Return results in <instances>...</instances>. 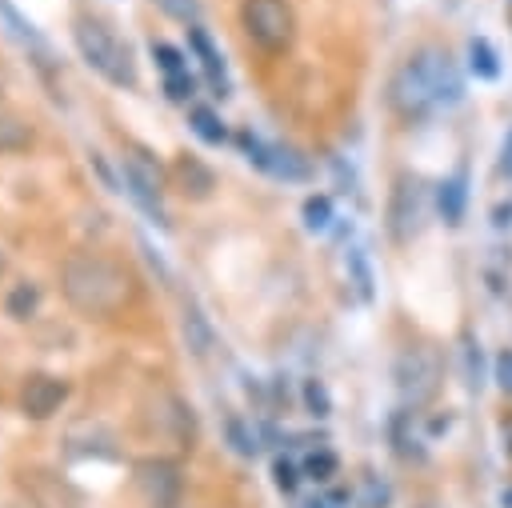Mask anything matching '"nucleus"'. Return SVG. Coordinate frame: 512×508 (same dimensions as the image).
Masks as SVG:
<instances>
[{
  "instance_id": "f257e3e1",
  "label": "nucleus",
  "mask_w": 512,
  "mask_h": 508,
  "mask_svg": "<svg viewBox=\"0 0 512 508\" xmlns=\"http://www.w3.org/2000/svg\"><path fill=\"white\" fill-rule=\"evenodd\" d=\"M64 300L92 320H108L136 300V276L104 252H72L60 268Z\"/></svg>"
},
{
  "instance_id": "f03ea898",
  "label": "nucleus",
  "mask_w": 512,
  "mask_h": 508,
  "mask_svg": "<svg viewBox=\"0 0 512 508\" xmlns=\"http://www.w3.org/2000/svg\"><path fill=\"white\" fill-rule=\"evenodd\" d=\"M456 96H460V68L436 44L408 52L396 64V72L388 76V104L408 120L428 116V112L452 104Z\"/></svg>"
},
{
  "instance_id": "7ed1b4c3",
  "label": "nucleus",
  "mask_w": 512,
  "mask_h": 508,
  "mask_svg": "<svg viewBox=\"0 0 512 508\" xmlns=\"http://www.w3.org/2000/svg\"><path fill=\"white\" fill-rule=\"evenodd\" d=\"M72 40H76V52L84 56V64L92 72H100L116 88H136V56H132L128 40L108 20L76 16L72 20Z\"/></svg>"
},
{
  "instance_id": "20e7f679",
  "label": "nucleus",
  "mask_w": 512,
  "mask_h": 508,
  "mask_svg": "<svg viewBox=\"0 0 512 508\" xmlns=\"http://www.w3.org/2000/svg\"><path fill=\"white\" fill-rule=\"evenodd\" d=\"M392 376H396L400 400L408 408H424V404L436 400V392L444 384V356H440V348L432 340H416L396 356Z\"/></svg>"
},
{
  "instance_id": "39448f33",
  "label": "nucleus",
  "mask_w": 512,
  "mask_h": 508,
  "mask_svg": "<svg viewBox=\"0 0 512 508\" xmlns=\"http://www.w3.org/2000/svg\"><path fill=\"white\" fill-rule=\"evenodd\" d=\"M240 24L248 40L260 44L264 52H288L296 40V12L288 0H244Z\"/></svg>"
},
{
  "instance_id": "423d86ee",
  "label": "nucleus",
  "mask_w": 512,
  "mask_h": 508,
  "mask_svg": "<svg viewBox=\"0 0 512 508\" xmlns=\"http://www.w3.org/2000/svg\"><path fill=\"white\" fill-rule=\"evenodd\" d=\"M428 216V184L420 176H400L388 200V232L396 244H412Z\"/></svg>"
},
{
  "instance_id": "0eeeda50",
  "label": "nucleus",
  "mask_w": 512,
  "mask_h": 508,
  "mask_svg": "<svg viewBox=\"0 0 512 508\" xmlns=\"http://www.w3.org/2000/svg\"><path fill=\"white\" fill-rule=\"evenodd\" d=\"M132 484H136V496L144 508H176L180 504V468L172 460H140L132 468Z\"/></svg>"
},
{
  "instance_id": "6e6552de",
  "label": "nucleus",
  "mask_w": 512,
  "mask_h": 508,
  "mask_svg": "<svg viewBox=\"0 0 512 508\" xmlns=\"http://www.w3.org/2000/svg\"><path fill=\"white\" fill-rule=\"evenodd\" d=\"M20 492L28 496L32 508H84V496L76 484L48 468H24L20 472Z\"/></svg>"
},
{
  "instance_id": "1a4fd4ad",
  "label": "nucleus",
  "mask_w": 512,
  "mask_h": 508,
  "mask_svg": "<svg viewBox=\"0 0 512 508\" xmlns=\"http://www.w3.org/2000/svg\"><path fill=\"white\" fill-rule=\"evenodd\" d=\"M68 400V380L52 376V372H28L20 384V412L28 420H48L60 412V404Z\"/></svg>"
},
{
  "instance_id": "9d476101",
  "label": "nucleus",
  "mask_w": 512,
  "mask_h": 508,
  "mask_svg": "<svg viewBox=\"0 0 512 508\" xmlns=\"http://www.w3.org/2000/svg\"><path fill=\"white\" fill-rule=\"evenodd\" d=\"M124 180H128V188H132V196L148 208V212H160V192H164V172H160V164L156 160H148V152H140V148H128L124 152Z\"/></svg>"
},
{
  "instance_id": "9b49d317",
  "label": "nucleus",
  "mask_w": 512,
  "mask_h": 508,
  "mask_svg": "<svg viewBox=\"0 0 512 508\" xmlns=\"http://www.w3.org/2000/svg\"><path fill=\"white\" fill-rule=\"evenodd\" d=\"M240 144L248 148V160L260 164L264 172L272 176H284V180H308V164L292 152V148H280V144H260L252 136H240Z\"/></svg>"
},
{
  "instance_id": "f8f14e48",
  "label": "nucleus",
  "mask_w": 512,
  "mask_h": 508,
  "mask_svg": "<svg viewBox=\"0 0 512 508\" xmlns=\"http://www.w3.org/2000/svg\"><path fill=\"white\" fill-rule=\"evenodd\" d=\"M172 184H176V192L180 196H188V200H204V196H212V188H216V172L204 164V160H196V156H176V164H172Z\"/></svg>"
},
{
  "instance_id": "ddd939ff",
  "label": "nucleus",
  "mask_w": 512,
  "mask_h": 508,
  "mask_svg": "<svg viewBox=\"0 0 512 508\" xmlns=\"http://www.w3.org/2000/svg\"><path fill=\"white\" fill-rule=\"evenodd\" d=\"M32 120L8 104H0V152H24L32 144Z\"/></svg>"
},
{
  "instance_id": "4468645a",
  "label": "nucleus",
  "mask_w": 512,
  "mask_h": 508,
  "mask_svg": "<svg viewBox=\"0 0 512 508\" xmlns=\"http://www.w3.org/2000/svg\"><path fill=\"white\" fill-rule=\"evenodd\" d=\"M180 332H184V344L196 352V356H208V348H212V324H208V316L188 300L184 304V316H180Z\"/></svg>"
},
{
  "instance_id": "2eb2a0df",
  "label": "nucleus",
  "mask_w": 512,
  "mask_h": 508,
  "mask_svg": "<svg viewBox=\"0 0 512 508\" xmlns=\"http://www.w3.org/2000/svg\"><path fill=\"white\" fill-rule=\"evenodd\" d=\"M188 36H192V48L200 52V64H204V72H208V80L216 84V96H224V64H220V56H216V48H212V40L192 24L188 28Z\"/></svg>"
},
{
  "instance_id": "dca6fc26",
  "label": "nucleus",
  "mask_w": 512,
  "mask_h": 508,
  "mask_svg": "<svg viewBox=\"0 0 512 508\" xmlns=\"http://www.w3.org/2000/svg\"><path fill=\"white\" fill-rule=\"evenodd\" d=\"M36 304H40V288L24 280V284H16V288L8 292V304H4V308H8L12 320H28V316L36 312Z\"/></svg>"
},
{
  "instance_id": "f3484780",
  "label": "nucleus",
  "mask_w": 512,
  "mask_h": 508,
  "mask_svg": "<svg viewBox=\"0 0 512 508\" xmlns=\"http://www.w3.org/2000/svg\"><path fill=\"white\" fill-rule=\"evenodd\" d=\"M440 212L448 224H460V216H464V180L460 176L440 184Z\"/></svg>"
},
{
  "instance_id": "a211bd4d",
  "label": "nucleus",
  "mask_w": 512,
  "mask_h": 508,
  "mask_svg": "<svg viewBox=\"0 0 512 508\" xmlns=\"http://www.w3.org/2000/svg\"><path fill=\"white\" fill-rule=\"evenodd\" d=\"M336 468H340V460H336V452H328V448H316V452H308V460H304V472H308L312 480H332Z\"/></svg>"
},
{
  "instance_id": "6ab92c4d",
  "label": "nucleus",
  "mask_w": 512,
  "mask_h": 508,
  "mask_svg": "<svg viewBox=\"0 0 512 508\" xmlns=\"http://www.w3.org/2000/svg\"><path fill=\"white\" fill-rule=\"evenodd\" d=\"M164 16L172 20H184V24H196L200 20V0H152Z\"/></svg>"
},
{
  "instance_id": "aec40b11",
  "label": "nucleus",
  "mask_w": 512,
  "mask_h": 508,
  "mask_svg": "<svg viewBox=\"0 0 512 508\" xmlns=\"http://www.w3.org/2000/svg\"><path fill=\"white\" fill-rule=\"evenodd\" d=\"M192 128H196L208 144H220V140H224V124H220L208 108H192Z\"/></svg>"
},
{
  "instance_id": "412c9836",
  "label": "nucleus",
  "mask_w": 512,
  "mask_h": 508,
  "mask_svg": "<svg viewBox=\"0 0 512 508\" xmlns=\"http://www.w3.org/2000/svg\"><path fill=\"white\" fill-rule=\"evenodd\" d=\"M468 52H472V68H480V76H496V56L484 40H472Z\"/></svg>"
},
{
  "instance_id": "4be33fe9",
  "label": "nucleus",
  "mask_w": 512,
  "mask_h": 508,
  "mask_svg": "<svg viewBox=\"0 0 512 508\" xmlns=\"http://www.w3.org/2000/svg\"><path fill=\"white\" fill-rule=\"evenodd\" d=\"M348 268H352V276H356V288H360V296L368 300V296H372V272H368L364 256H360V252H348Z\"/></svg>"
},
{
  "instance_id": "5701e85b",
  "label": "nucleus",
  "mask_w": 512,
  "mask_h": 508,
  "mask_svg": "<svg viewBox=\"0 0 512 508\" xmlns=\"http://www.w3.org/2000/svg\"><path fill=\"white\" fill-rule=\"evenodd\" d=\"M152 52H156V60H160V68H164L168 76H180V72H184V64H180V52H176L172 44H152Z\"/></svg>"
},
{
  "instance_id": "b1692460",
  "label": "nucleus",
  "mask_w": 512,
  "mask_h": 508,
  "mask_svg": "<svg viewBox=\"0 0 512 508\" xmlns=\"http://www.w3.org/2000/svg\"><path fill=\"white\" fill-rule=\"evenodd\" d=\"M464 376H468V388H480V352H476V344L472 340H464Z\"/></svg>"
},
{
  "instance_id": "393cba45",
  "label": "nucleus",
  "mask_w": 512,
  "mask_h": 508,
  "mask_svg": "<svg viewBox=\"0 0 512 508\" xmlns=\"http://www.w3.org/2000/svg\"><path fill=\"white\" fill-rule=\"evenodd\" d=\"M496 384H500L504 396H512V352L508 348L496 356Z\"/></svg>"
},
{
  "instance_id": "a878e982",
  "label": "nucleus",
  "mask_w": 512,
  "mask_h": 508,
  "mask_svg": "<svg viewBox=\"0 0 512 508\" xmlns=\"http://www.w3.org/2000/svg\"><path fill=\"white\" fill-rule=\"evenodd\" d=\"M304 396H308V408H312V416H328V396H324V388H320L316 380L304 388Z\"/></svg>"
},
{
  "instance_id": "bb28decb",
  "label": "nucleus",
  "mask_w": 512,
  "mask_h": 508,
  "mask_svg": "<svg viewBox=\"0 0 512 508\" xmlns=\"http://www.w3.org/2000/svg\"><path fill=\"white\" fill-rule=\"evenodd\" d=\"M304 216H308L312 228H324L328 224V200H308L304 204Z\"/></svg>"
},
{
  "instance_id": "cd10ccee",
  "label": "nucleus",
  "mask_w": 512,
  "mask_h": 508,
  "mask_svg": "<svg viewBox=\"0 0 512 508\" xmlns=\"http://www.w3.org/2000/svg\"><path fill=\"white\" fill-rule=\"evenodd\" d=\"M272 472H276V488H284V492H292V488H296V468H292L288 460H276V468H272Z\"/></svg>"
},
{
  "instance_id": "c85d7f7f",
  "label": "nucleus",
  "mask_w": 512,
  "mask_h": 508,
  "mask_svg": "<svg viewBox=\"0 0 512 508\" xmlns=\"http://www.w3.org/2000/svg\"><path fill=\"white\" fill-rule=\"evenodd\" d=\"M168 96L172 100H184V96H192V80L180 72V76H168Z\"/></svg>"
},
{
  "instance_id": "c756f323",
  "label": "nucleus",
  "mask_w": 512,
  "mask_h": 508,
  "mask_svg": "<svg viewBox=\"0 0 512 508\" xmlns=\"http://www.w3.org/2000/svg\"><path fill=\"white\" fill-rule=\"evenodd\" d=\"M500 172H504V176L512 180V136L504 140V160H500Z\"/></svg>"
},
{
  "instance_id": "7c9ffc66",
  "label": "nucleus",
  "mask_w": 512,
  "mask_h": 508,
  "mask_svg": "<svg viewBox=\"0 0 512 508\" xmlns=\"http://www.w3.org/2000/svg\"><path fill=\"white\" fill-rule=\"evenodd\" d=\"M4 264H8V260H4V252H0V276H4Z\"/></svg>"
},
{
  "instance_id": "2f4dec72",
  "label": "nucleus",
  "mask_w": 512,
  "mask_h": 508,
  "mask_svg": "<svg viewBox=\"0 0 512 508\" xmlns=\"http://www.w3.org/2000/svg\"><path fill=\"white\" fill-rule=\"evenodd\" d=\"M308 508H328V504H308Z\"/></svg>"
},
{
  "instance_id": "473e14b6",
  "label": "nucleus",
  "mask_w": 512,
  "mask_h": 508,
  "mask_svg": "<svg viewBox=\"0 0 512 508\" xmlns=\"http://www.w3.org/2000/svg\"><path fill=\"white\" fill-rule=\"evenodd\" d=\"M0 92H4V72H0Z\"/></svg>"
},
{
  "instance_id": "72a5a7b5",
  "label": "nucleus",
  "mask_w": 512,
  "mask_h": 508,
  "mask_svg": "<svg viewBox=\"0 0 512 508\" xmlns=\"http://www.w3.org/2000/svg\"><path fill=\"white\" fill-rule=\"evenodd\" d=\"M508 452H512V440H508Z\"/></svg>"
}]
</instances>
